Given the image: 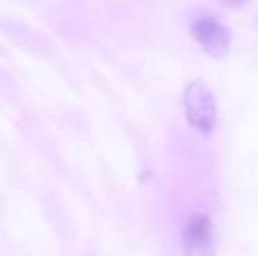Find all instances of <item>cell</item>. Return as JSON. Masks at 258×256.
Wrapping results in <instances>:
<instances>
[{"mask_svg":"<svg viewBox=\"0 0 258 256\" xmlns=\"http://www.w3.org/2000/svg\"><path fill=\"white\" fill-rule=\"evenodd\" d=\"M184 114L195 130L211 133L216 125V100L213 92L202 79H195L183 93Z\"/></svg>","mask_w":258,"mask_h":256,"instance_id":"cell-1","label":"cell"},{"mask_svg":"<svg viewBox=\"0 0 258 256\" xmlns=\"http://www.w3.org/2000/svg\"><path fill=\"white\" fill-rule=\"evenodd\" d=\"M190 34L211 58H223L230 51V32L214 18H199L191 23Z\"/></svg>","mask_w":258,"mask_h":256,"instance_id":"cell-2","label":"cell"},{"mask_svg":"<svg viewBox=\"0 0 258 256\" xmlns=\"http://www.w3.org/2000/svg\"><path fill=\"white\" fill-rule=\"evenodd\" d=\"M183 246L188 256L213 254V226L206 216H194L183 232Z\"/></svg>","mask_w":258,"mask_h":256,"instance_id":"cell-3","label":"cell"},{"mask_svg":"<svg viewBox=\"0 0 258 256\" xmlns=\"http://www.w3.org/2000/svg\"><path fill=\"white\" fill-rule=\"evenodd\" d=\"M220 2L227 7H232V9H239V7H244L249 0H220Z\"/></svg>","mask_w":258,"mask_h":256,"instance_id":"cell-4","label":"cell"}]
</instances>
